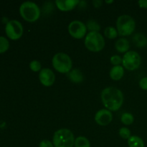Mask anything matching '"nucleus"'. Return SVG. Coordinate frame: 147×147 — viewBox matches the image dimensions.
I'll return each mask as SVG.
<instances>
[{
    "mask_svg": "<svg viewBox=\"0 0 147 147\" xmlns=\"http://www.w3.org/2000/svg\"><path fill=\"white\" fill-rule=\"evenodd\" d=\"M86 27H87V30H90V32H99L100 30V26L99 25L98 23L93 20L88 21Z\"/></svg>",
    "mask_w": 147,
    "mask_h": 147,
    "instance_id": "nucleus-21",
    "label": "nucleus"
},
{
    "mask_svg": "<svg viewBox=\"0 0 147 147\" xmlns=\"http://www.w3.org/2000/svg\"><path fill=\"white\" fill-rule=\"evenodd\" d=\"M102 103L107 110L116 111L123 105V95L119 89L114 87H108L101 92Z\"/></svg>",
    "mask_w": 147,
    "mask_h": 147,
    "instance_id": "nucleus-1",
    "label": "nucleus"
},
{
    "mask_svg": "<svg viewBox=\"0 0 147 147\" xmlns=\"http://www.w3.org/2000/svg\"><path fill=\"white\" fill-rule=\"evenodd\" d=\"M111 63L114 66L120 65L121 63H122V58L119 55H115L111 57Z\"/></svg>",
    "mask_w": 147,
    "mask_h": 147,
    "instance_id": "nucleus-25",
    "label": "nucleus"
},
{
    "mask_svg": "<svg viewBox=\"0 0 147 147\" xmlns=\"http://www.w3.org/2000/svg\"><path fill=\"white\" fill-rule=\"evenodd\" d=\"M39 79L42 84L45 87L53 86L55 80V76L50 68L42 69L39 74Z\"/></svg>",
    "mask_w": 147,
    "mask_h": 147,
    "instance_id": "nucleus-10",
    "label": "nucleus"
},
{
    "mask_svg": "<svg viewBox=\"0 0 147 147\" xmlns=\"http://www.w3.org/2000/svg\"><path fill=\"white\" fill-rule=\"evenodd\" d=\"M138 4L141 8L147 9V0H139Z\"/></svg>",
    "mask_w": 147,
    "mask_h": 147,
    "instance_id": "nucleus-28",
    "label": "nucleus"
},
{
    "mask_svg": "<svg viewBox=\"0 0 147 147\" xmlns=\"http://www.w3.org/2000/svg\"><path fill=\"white\" fill-rule=\"evenodd\" d=\"M139 86L142 90H147V77H144L141 79L139 81Z\"/></svg>",
    "mask_w": 147,
    "mask_h": 147,
    "instance_id": "nucleus-27",
    "label": "nucleus"
},
{
    "mask_svg": "<svg viewBox=\"0 0 147 147\" xmlns=\"http://www.w3.org/2000/svg\"><path fill=\"white\" fill-rule=\"evenodd\" d=\"M106 2L107 3V4H111V3H113V1H106Z\"/></svg>",
    "mask_w": 147,
    "mask_h": 147,
    "instance_id": "nucleus-30",
    "label": "nucleus"
},
{
    "mask_svg": "<svg viewBox=\"0 0 147 147\" xmlns=\"http://www.w3.org/2000/svg\"><path fill=\"white\" fill-rule=\"evenodd\" d=\"M119 135L123 139H129L131 137L130 129L126 127H122L119 129Z\"/></svg>",
    "mask_w": 147,
    "mask_h": 147,
    "instance_id": "nucleus-23",
    "label": "nucleus"
},
{
    "mask_svg": "<svg viewBox=\"0 0 147 147\" xmlns=\"http://www.w3.org/2000/svg\"><path fill=\"white\" fill-rule=\"evenodd\" d=\"M104 34L107 38L111 39V40H113L117 37L118 33L117 30L114 28L113 27H107L104 30Z\"/></svg>",
    "mask_w": 147,
    "mask_h": 147,
    "instance_id": "nucleus-19",
    "label": "nucleus"
},
{
    "mask_svg": "<svg viewBox=\"0 0 147 147\" xmlns=\"http://www.w3.org/2000/svg\"><path fill=\"white\" fill-rule=\"evenodd\" d=\"M86 48L93 53L100 52L104 48L105 40L103 35L98 32H90L85 39Z\"/></svg>",
    "mask_w": 147,
    "mask_h": 147,
    "instance_id": "nucleus-6",
    "label": "nucleus"
},
{
    "mask_svg": "<svg viewBox=\"0 0 147 147\" xmlns=\"http://www.w3.org/2000/svg\"><path fill=\"white\" fill-rule=\"evenodd\" d=\"M101 3L102 1H98V0H95V1H93V6H94L95 7H100V6H101Z\"/></svg>",
    "mask_w": 147,
    "mask_h": 147,
    "instance_id": "nucleus-29",
    "label": "nucleus"
},
{
    "mask_svg": "<svg viewBox=\"0 0 147 147\" xmlns=\"http://www.w3.org/2000/svg\"><path fill=\"white\" fill-rule=\"evenodd\" d=\"M112 113L107 109H100L97 111L95 116V121L100 126H107L112 121Z\"/></svg>",
    "mask_w": 147,
    "mask_h": 147,
    "instance_id": "nucleus-11",
    "label": "nucleus"
},
{
    "mask_svg": "<svg viewBox=\"0 0 147 147\" xmlns=\"http://www.w3.org/2000/svg\"><path fill=\"white\" fill-rule=\"evenodd\" d=\"M30 67L32 71L33 72H40L41 69V63L38 60H32L30 63Z\"/></svg>",
    "mask_w": 147,
    "mask_h": 147,
    "instance_id": "nucleus-24",
    "label": "nucleus"
},
{
    "mask_svg": "<svg viewBox=\"0 0 147 147\" xmlns=\"http://www.w3.org/2000/svg\"><path fill=\"white\" fill-rule=\"evenodd\" d=\"M116 28L120 36H129L134 32L136 22L133 17L127 14H123L118 17Z\"/></svg>",
    "mask_w": 147,
    "mask_h": 147,
    "instance_id": "nucleus-4",
    "label": "nucleus"
},
{
    "mask_svg": "<svg viewBox=\"0 0 147 147\" xmlns=\"http://www.w3.org/2000/svg\"><path fill=\"white\" fill-rule=\"evenodd\" d=\"M129 147H144V142L142 138L137 136H131L128 139Z\"/></svg>",
    "mask_w": 147,
    "mask_h": 147,
    "instance_id": "nucleus-17",
    "label": "nucleus"
},
{
    "mask_svg": "<svg viewBox=\"0 0 147 147\" xmlns=\"http://www.w3.org/2000/svg\"><path fill=\"white\" fill-rule=\"evenodd\" d=\"M110 77L113 80H119L124 75V69L121 65L113 66L110 70Z\"/></svg>",
    "mask_w": 147,
    "mask_h": 147,
    "instance_id": "nucleus-15",
    "label": "nucleus"
},
{
    "mask_svg": "<svg viewBox=\"0 0 147 147\" xmlns=\"http://www.w3.org/2000/svg\"><path fill=\"white\" fill-rule=\"evenodd\" d=\"M121 122L124 125L129 126V125H131V123H134V116L131 114V113H124L121 115Z\"/></svg>",
    "mask_w": 147,
    "mask_h": 147,
    "instance_id": "nucleus-20",
    "label": "nucleus"
},
{
    "mask_svg": "<svg viewBox=\"0 0 147 147\" xmlns=\"http://www.w3.org/2000/svg\"><path fill=\"white\" fill-rule=\"evenodd\" d=\"M74 134L67 129H61L55 132L53 144L55 147H73L75 144Z\"/></svg>",
    "mask_w": 147,
    "mask_h": 147,
    "instance_id": "nucleus-2",
    "label": "nucleus"
},
{
    "mask_svg": "<svg viewBox=\"0 0 147 147\" xmlns=\"http://www.w3.org/2000/svg\"><path fill=\"white\" fill-rule=\"evenodd\" d=\"M20 13L25 21L34 22L40 18V9L35 3L32 1H25L20 6Z\"/></svg>",
    "mask_w": 147,
    "mask_h": 147,
    "instance_id": "nucleus-3",
    "label": "nucleus"
},
{
    "mask_svg": "<svg viewBox=\"0 0 147 147\" xmlns=\"http://www.w3.org/2000/svg\"><path fill=\"white\" fill-rule=\"evenodd\" d=\"M75 147H90V143L88 139L85 136H78L75 139Z\"/></svg>",
    "mask_w": 147,
    "mask_h": 147,
    "instance_id": "nucleus-18",
    "label": "nucleus"
},
{
    "mask_svg": "<svg viewBox=\"0 0 147 147\" xmlns=\"http://www.w3.org/2000/svg\"><path fill=\"white\" fill-rule=\"evenodd\" d=\"M5 32L7 37L11 40H19L23 34L22 24L17 20H11L6 24Z\"/></svg>",
    "mask_w": 147,
    "mask_h": 147,
    "instance_id": "nucleus-8",
    "label": "nucleus"
},
{
    "mask_svg": "<svg viewBox=\"0 0 147 147\" xmlns=\"http://www.w3.org/2000/svg\"><path fill=\"white\" fill-rule=\"evenodd\" d=\"M9 47V42L7 38L0 36V53H4L8 50Z\"/></svg>",
    "mask_w": 147,
    "mask_h": 147,
    "instance_id": "nucleus-22",
    "label": "nucleus"
},
{
    "mask_svg": "<svg viewBox=\"0 0 147 147\" xmlns=\"http://www.w3.org/2000/svg\"><path fill=\"white\" fill-rule=\"evenodd\" d=\"M129 42L126 38H120L116 40L115 43V48L119 53H124L129 52Z\"/></svg>",
    "mask_w": 147,
    "mask_h": 147,
    "instance_id": "nucleus-14",
    "label": "nucleus"
},
{
    "mask_svg": "<svg viewBox=\"0 0 147 147\" xmlns=\"http://www.w3.org/2000/svg\"><path fill=\"white\" fill-rule=\"evenodd\" d=\"M80 3L78 0H57L55 1L57 8L63 11L73 10Z\"/></svg>",
    "mask_w": 147,
    "mask_h": 147,
    "instance_id": "nucleus-12",
    "label": "nucleus"
},
{
    "mask_svg": "<svg viewBox=\"0 0 147 147\" xmlns=\"http://www.w3.org/2000/svg\"><path fill=\"white\" fill-rule=\"evenodd\" d=\"M67 77L70 81L74 83H82L84 79L83 73L77 68L71 70L68 73H67Z\"/></svg>",
    "mask_w": 147,
    "mask_h": 147,
    "instance_id": "nucleus-13",
    "label": "nucleus"
},
{
    "mask_svg": "<svg viewBox=\"0 0 147 147\" xmlns=\"http://www.w3.org/2000/svg\"><path fill=\"white\" fill-rule=\"evenodd\" d=\"M53 66L55 70L60 73H68L73 67V62L68 55L63 53H58L53 56L52 59Z\"/></svg>",
    "mask_w": 147,
    "mask_h": 147,
    "instance_id": "nucleus-5",
    "label": "nucleus"
},
{
    "mask_svg": "<svg viewBox=\"0 0 147 147\" xmlns=\"http://www.w3.org/2000/svg\"><path fill=\"white\" fill-rule=\"evenodd\" d=\"M39 147H55L53 144L51 142H50L49 140L47 139H45L42 140L39 144Z\"/></svg>",
    "mask_w": 147,
    "mask_h": 147,
    "instance_id": "nucleus-26",
    "label": "nucleus"
},
{
    "mask_svg": "<svg viewBox=\"0 0 147 147\" xmlns=\"http://www.w3.org/2000/svg\"><path fill=\"white\" fill-rule=\"evenodd\" d=\"M132 40L134 44L138 47H144L147 45V38L142 33L134 34Z\"/></svg>",
    "mask_w": 147,
    "mask_h": 147,
    "instance_id": "nucleus-16",
    "label": "nucleus"
},
{
    "mask_svg": "<svg viewBox=\"0 0 147 147\" xmlns=\"http://www.w3.org/2000/svg\"><path fill=\"white\" fill-rule=\"evenodd\" d=\"M68 32L69 34L73 38L80 40L86 36L87 32V27L83 22L75 20L69 24Z\"/></svg>",
    "mask_w": 147,
    "mask_h": 147,
    "instance_id": "nucleus-9",
    "label": "nucleus"
},
{
    "mask_svg": "<svg viewBox=\"0 0 147 147\" xmlns=\"http://www.w3.org/2000/svg\"><path fill=\"white\" fill-rule=\"evenodd\" d=\"M142 59L139 53L135 51H129L126 53L122 58L123 66L128 70H136L140 66Z\"/></svg>",
    "mask_w": 147,
    "mask_h": 147,
    "instance_id": "nucleus-7",
    "label": "nucleus"
}]
</instances>
